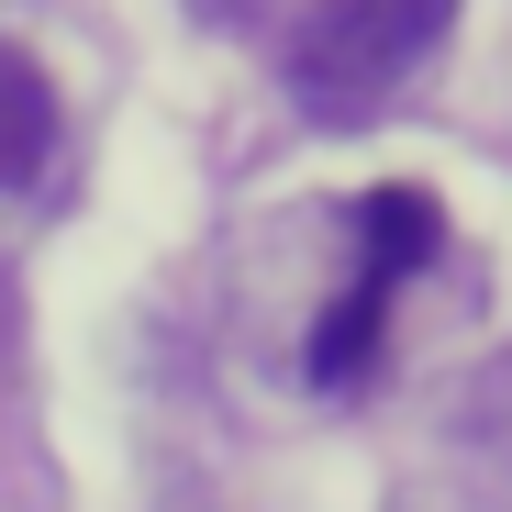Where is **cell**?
I'll return each instance as SVG.
<instances>
[{
	"label": "cell",
	"mask_w": 512,
	"mask_h": 512,
	"mask_svg": "<svg viewBox=\"0 0 512 512\" xmlns=\"http://www.w3.org/2000/svg\"><path fill=\"white\" fill-rule=\"evenodd\" d=\"M379 312H390V290H346V301H334L323 312V334H312V379H357L368 368V346H379Z\"/></svg>",
	"instance_id": "277c9868"
},
{
	"label": "cell",
	"mask_w": 512,
	"mask_h": 512,
	"mask_svg": "<svg viewBox=\"0 0 512 512\" xmlns=\"http://www.w3.org/2000/svg\"><path fill=\"white\" fill-rule=\"evenodd\" d=\"M457 0H312V12L290 23V101L312 123H368L379 101H401L423 56L446 45Z\"/></svg>",
	"instance_id": "6da1fadb"
},
{
	"label": "cell",
	"mask_w": 512,
	"mask_h": 512,
	"mask_svg": "<svg viewBox=\"0 0 512 512\" xmlns=\"http://www.w3.org/2000/svg\"><path fill=\"white\" fill-rule=\"evenodd\" d=\"M357 234H368V290H390V279H412L423 256H435L446 212H435V190L390 179V190H368V201H357Z\"/></svg>",
	"instance_id": "3957f363"
},
{
	"label": "cell",
	"mask_w": 512,
	"mask_h": 512,
	"mask_svg": "<svg viewBox=\"0 0 512 512\" xmlns=\"http://www.w3.org/2000/svg\"><path fill=\"white\" fill-rule=\"evenodd\" d=\"M45 156H56V78L23 45H0V190H34Z\"/></svg>",
	"instance_id": "7a4b0ae2"
}]
</instances>
